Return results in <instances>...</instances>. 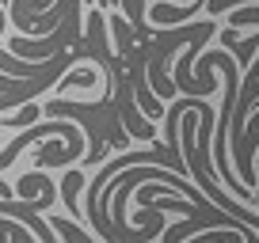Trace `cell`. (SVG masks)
Here are the masks:
<instances>
[{"label":"cell","mask_w":259,"mask_h":243,"mask_svg":"<svg viewBox=\"0 0 259 243\" xmlns=\"http://www.w3.org/2000/svg\"><path fill=\"white\" fill-rule=\"evenodd\" d=\"M34 118H38V103L31 99V103H23V110H16L8 122H4V126H12V130H23V126H31Z\"/></svg>","instance_id":"6da1fadb"},{"label":"cell","mask_w":259,"mask_h":243,"mask_svg":"<svg viewBox=\"0 0 259 243\" xmlns=\"http://www.w3.org/2000/svg\"><path fill=\"white\" fill-rule=\"evenodd\" d=\"M80 187H84V175H80V171H69V175H65L61 194H65V202L73 205V209H76V194H80Z\"/></svg>","instance_id":"7a4b0ae2"},{"label":"cell","mask_w":259,"mask_h":243,"mask_svg":"<svg viewBox=\"0 0 259 243\" xmlns=\"http://www.w3.org/2000/svg\"><path fill=\"white\" fill-rule=\"evenodd\" d=\"M92 84H96V73H73V76H61L57 91H65V88H92Z\"/></svg>","instance_id":"3957f363"},{"label":"cell","mask_w":259,"mask_h":243,"mask_svg":"<svg viewBox=\"0 0 259 243\" xmlns=\"http://www.w3.org/2000/svg\"><path fill=\"white\" fill-rule=\"evenodd\" d=\"M233 4H240V0H206V8H210V16H221V12H229Z\"/></svg>","instance_id":"277c9868"},{"label":"cell","mask_w":259,"mask_h":243,"mask_svg":"<svg viewBox=\"0 0 259 243\" xmlns=\"http://www.w3.org/2000/svg\"><path fill=\"white\" fill-rule=\"evenodd\" d=\"M255 46H259V34H255V38H248V42H236V53L244 57V65H248V53H251Z\"/></svg>","instance_id":"5b68a950"},{"label":"cell","mask_w":259,"mask_h":243,"mask_svg":"<svg viewBox=\"0 0 259 243\" xmlns=\"http://www.w3.org/2000/svg\"><path fill=\"white\" fill-rule=\"evenodd\" d=\"M255 103H259V95H255ZM255 103H251V106H255Z\"/></svg>","instance_id":"8992f818"}]
</instances>
